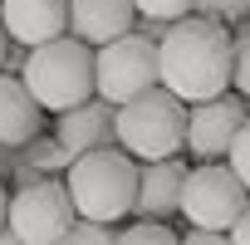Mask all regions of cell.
<instances>
[{
    "label": "cell",
    "instance_id": "cell-19",
    "mask_svg": "<svg viewBox=\"0 0 250 245\" xmlns=\"http://www.w3.org/2000/svg\"><path fill=\"white\" fill-rule=\"evenodd\" d=\"M59 245H118V230L113 225H98V221H74L59 235Z\"/></svg>",
    "mask_w": 250,
    "mask_h": 245
},
{
    "label": "cell",
    "instance_id": "cell-12",
    "mask_svg": "<svg viewBox=\"0 0 250 245\" xmlns=\"http://www.w3.org/2000/svg\"><path fill=\"white\" fill-rule=\"evenodd\" d=\"M187 162L182 157H167V162H143L138 167V221H162L182 211V182H187Z\"/></svg>",
    "mask_w": 250,
    "mask_h": 245
},
{
    "label": "cell",
    "instance_id": "cell-1",
    "mask_svg": "<svg viewBox=\"0 0 250 245\" xmlns=\"http://www.w3.org/2000/svg\"><path fill=\"white\" fill-rule=\"evenodd\" d=\"M157 74L162 88L182 103H206L230 93V30L201 15L177 20L157 40Z\"/></svg>",
    "mask_w": 250,
    "mask_h": 245
},
{
    "label": "cell",
    "instance_id": "cell-21",
    "mask_svg": "<svg viewBox=\"0 0 250 245\" xmlns=\"http://www.w3.org/2000/svg\"><path fill=\"white\" fill-rule=\"evenodd\" d=\"M182 245H230V235L226 230H187Z\"/></svg>",
    "mask_w": 250,
    "mask_h": 245
},
{
    "label": "cell",
    "instance_id": "cell-22",
    "mask_svg": "<svg viewBox=\"0 0 250 245\" xmlns=\"http://www.w3.org/2000/svg\"><path fill=\"white\" fill-rule=\"evenodd\" d=\"M226 235H230V245H250V206H245V216H240Z\"/></svg>",
    "mask_w": 250,
    "mask_h": 245
},
{
    "label": "cell",
    "instance_id": "cell-18",
    "mask_svg": "<svg viewBox=\"0 0 250 245\" xmlns=\"http://www.w3.org/2000/svg\"><path fill=\"white\" fill-rule=\"evenodd\" d=\"M118 245H182V235H172L162 221H138L118 235Z\"/></svg>",
    "mask_w": 250,
    "mask_h": 245
},
{
    "label": "cell",
    "instance_id": "cell-7",
    "mask_svg": "<svg viewBox=\"0 0 250 245\" xmlns=\"http://www.w3.org/2000/svg\"><path fill=\"white\" fill-rule=\"evenodd\" d=\"M79 221L74 201H69V186L59 177H44L25 191H10V216H5V230L20 240V245H59V235Z\"/></svg>",
    "mask_w": 250,
    "mask_h": 245
},
{
    "label": "cell",
    "instance_id": "cell-13",
    "mask_svg": "<svg viewBox=\"0 0 250 245\" xmlns=\"http://www.w3.org/2000/svg\"><path fill=\"white\" fill-rule=\"evenodd\" d=\"M44 128V108L30 98L20 74H0V152H20Z\"/></svg>",
    "mask_w": 250,
    "mask_h": 245
},
{
    "label": "cell",
    "instance_id": "cell-16",
    "mask_svg": "<svg viewBox=\"0 0 250 245\" xmlns=\"http://www.w3.org/2000/svg\"><path fill=\"white\" fill-rule=\"evenodd\" d=\"M196 15L230 30V25H245L250 20V0H196Z\"/></svg>",
    "mask_w": 250,
    "mask_h": 245
},
{
    "label": "cell",
    "instance_id": "cell-25",
    "mask_svg": "<svg viewBox=\"0 0 250 245\" xmlns=\"http://www.w3.org/2000/svg\"><path fill=\"white\" fill-rule=\"evenodd\" d=\"M0 245H20V240H15V235H10V230H0Z\"/></svg>",
    "mask_w": 250,
    "mask_h": 245
},
{
    "label": "cell",
    "instance_id": "cell-11",
    "mask_svg": "<svg viewBox=\"0 0 250 245\" xmlns=\"http://www.w3.org/2000/svg\"><path fill=\"white\" fill-rule=\"evenodd\" d=\"M54 143H59L69 157H83V152L118 147L113 103H103V98H88V103H79V108L59 113V122H54Z\"/></svg>",
    "mask_w": 250,
    "mask_h": 245
},
{
    "label": "cell",
    "instance_id": "cell-14",
    "mask_svg": "<svg viewBox=\"0 0 250 245\" xmlns=\"http://www.w3.org/2000/svg\"><path fill=\"white\" fill-rule=\"evenodd\" d=\"M15 157H20L25 167H35V177H64V172L74 167V157H69V152H64L54 138H44V133H40L35 143H25Z\"/></svg>",
    "mask_w": 250,
    "mask_h": 245
},
{
    "label": "cell",
    "instance_id": "cell-5",
    "mask_svg": "<svg viewBox=\"0 0 250 245\" xmlns=\"http://www.w3.org/2000/svg\"><path fill=\"white\" fill-rule=\"evenodd\" d=\"M93 88L103 103L123 108L152 88H162V74H157V44L147 35H123L103 49H93Z\"/></svg>",
    "mask_w": 250,
    "mask_h": 245
},
{
    "label": "cell",
    "instance_id": "cell-10",
    "mask_svg": "<svg viewBox=\"0 0 250 245\" xmlns=\"http://www.w3.org/2000/svg\"><path fill=\"white\" fill-rule=\"evenodd\" d=\"M133 30H138L133 0H69V35L83 40L88 49H103Z\"/></svg>",
    "mask_w": 250,
    "mask_h": 245
},
{
    "label": "cell",
    "instance_id": "cell-20",
    "mask_svg": "<svg viewBox=\"0 0 250 245\" xmlns=\"http://www.w3.org/2000/svg\"><path fill=\"white\" fill-rule=\"evenodd\" d=\"M226 167L235 172V182L250 191V122L235 133V143H230V157H226Z\"/></svg>",
    "mask_w": 250,
    "mask_h": 245
},
{
    "label": "cell",
    "instance_id": "cell-2",
    "mask_svg": "<svg viewBox=\"0 0 250 245\" xmlns=\"http://www.w3.org/2000/svg\"><path fill=\"white\" fill-rule=\"evenodd\" d=\"M69 201L79 211V221H98L113 225L138 206V162L123 147H103V152H83L74 157V167L64 172Z\"/></svg>",
    "mask_w": 250,
    "mask_h": 245
},
{
    "label": "cell",
    "instance_id": "cell-26",
    "mask_svg": "<svg viewBox=\"0 0 250 245\" xmlns=\"http://www.w3.org/2000/svg\"><path fill=\"white\" fill-rule=\"evenodd\" d=\"M245 25H250V20H245Z\"/></svg>",
    "mask_w": 250,
    "mask_h": 245
},
{
    "label": "cell",
    "instance_id": "cell-3",
    "mask_svg": "<svg viewBox=\"0 0 250 245\" xmlns=\"http://www.w3.org/2000/svg\"><path fill=\"white\" fill-rule=\"evenodd\" d=\"M20 79H25L30 98L54 118L79 108V103H88V98H98V88H93V49L83 40H74V35H59V40L30 49Z\"/></svg>",
    "mask_w": 250,
    "mask_h": 245
},
{
    "label": "cell",
    "instance_id": "cell-4",
    "mask_svg": "<svg viewBox=\"0 0 250 245\" xmlns=\"http://www.w3.org/2000/svg\"><path fill=\"white\" fill-rule=\"evenodd\" d=\"M113 128H118V147L133 162H167L187 147V103L167 88H152L113 108Z\"/></svg>",
    "mask_w": 250,
    "mask_h": 245
},
{
    "label": "cell",
    "instance_id": "cell-6",
    "mask_svg": "<svg viewBox=\"0 0 250 245\" xmlns=\"http://www.w3.org/2000/svg\"><path fill=\"white\" fill-rule=\"evenodd\" d=\"M245 206L250 191L235 182L226 162H201L182 182V216L191 221V230H230L245 216Z\"/></svg>",
    "mask_w": 250,
    "mask_h": 245
},
{
    "label": "cell",
    "instance_id": "cell-8",
    "mask_svg": "<svg viewBox=\"0 0 250 245\" xmlns=\"http://www.w3.org/2000/svg\"><path fill=\"white\" fill-rule=\"evenodd\" d=\"M245 122H250V113L235 88L221 98H206V103H187V152L196 162H226Z\"/></svg>",
    "mask_w": 250,
    "mask_h": 245
},
{
    "label": "cell",
    "instance_id": "cell-23",
    "mask_svg": "<svg viewBox=\"0 0 250 245\" xmlns=\"http://www.w3.org/2000/svg\"><path fill=\"white\" fill-rule=\"evenodd\" d=\"M5 216H10V191H5V182H0V230H5Z\"/></svg>",
    "mask_w": 250,
    "mask_h": 245
},
{
    "label": "cell",
    "instance_id": "cell-17",
    "mask_svg": "<svg viewBox=\"0 0 250 245\" xmlns=\"http://www.w3.org/2000/svg\"><path fill=\"white\" fill-rule=\"evenodd\" d=\"M143 20H162V25H177L187 15H196V0H133Z\"/></svg>",
    "mask_w": 250,
    "mask_h": 245
},
{
    "label": "cell",
    "instance_id": "cell-9",
    "mask_svg": "<svg viewBox=\"0 0 250 245\" xmlns=\"http://www.w3.org/2000/svg\"><path fill=\"white\" fill-rule=\"evenodd\" d=\"M0 30L20 49H40L69 35V0H0Z\"/></svg>",
    "mask_w": 250,
    "mask_h": 245
},
{
    "label": "cell",
    "instance_id": "cell-24",
    "mask_svg": "<svg viewBox=\"0 0 250 245\" xmlns=\"http://www.w3.org/2000/svg\"><path fill=\"white\" fill-rule=\"evenodd\" d=\"M5 54H10V40H5V30H0V64H5Z\"/></svg>",
    "mask_w": 250,
    "mask_h": 245
},
{
    "label": "cell",
    "instance_id": "cell-15",
    "mask_svg": "<svg viewBox=\"0 0 250 245\" xmlns=\"http://www.w3.org/2000/svg\"><path fill=\"white\" fill-rule=\"evenodd\" d=\"M230 88L250 98V25H235L230 35Z\"/></svg>",
    "mask_w": 250,
    "mask_h": 245
}]
</instances>
